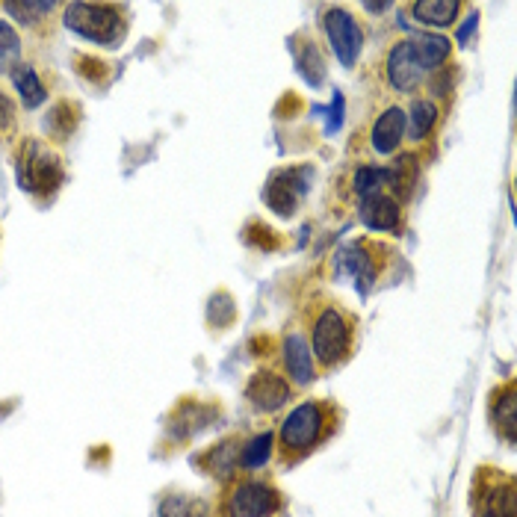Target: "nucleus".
I'll list each match as a JSON object with an SVG mask.
<instances>
[{
	"label": "nucleus",
	"instance_id": "1",
	"mask_svg": "<svg viewBox=\"0 0 517 517\" xmlns=\"http://www.w3.org/2000/svg\"><path fill=\"white\" fill-rule=\"evenodd\" d=\"M65 27L104 48H116L125 33L119 9L110 3H71L65 9Z\"/></svg>",
	"mask_w": 517,
	"mask_h": 517
},
{
	"label": "nucleus",
	"instance_id": "2",
	"mask_svg": "<svg viewBox=\"0 0 517 517\" xmlns=\"http://www.w3.org/2000/svg\"><path fill=\"white\" fill-rule=\"evenodd\" d=\"M18 184L33 195H51L63 184L60 157L39 139H27L18 151Z\"/></svg>",
	"mask_w": 517,
	"mask_h": 517
},
{
	"label": "nucleus",
	"instance_id": "3",
	"mask_svg": "<svg viewBox=\"0 0 517 517\" xmlns=\"http://www.w3.org/2000/svg\"><path fill=\"white\" fill-rule=\"evenodd\" d=\"M328 426V408L323 402H302L290 411V417L281 426V453L305 455L320 444Z\"/></svg>",
	"mask_w": 517,
	"mask_h": 517
},
{
	"label": "nucleus",
	"instance_id": "4",
	"mask_svg": "<svg viewBox=\"0 0 517 517\" xmlns=\"http://www.w3.org/2000/svg\"><path fill=\"white\" fill-rule=\"evenodd\" d=\"M349 343H352V328L346 323V317L337 308H325L314 323L311 355H317L323 367H337L349 355Z\"/></svg>",
	"mask_w": 517,
	"mask_h": 517
},
{
	"label": "nucleus",
	"instance_id": "5",
	"mask_svg": "<svg viewBox=\"0 0 517 517\" xmlns=\"http://www.w3.org/2000/svg\"><path fill=\"white\" fill-rule=\"evenodd\" d=\"M281 509V494L263 482H240L225 497V517H272Z\"/></svg>",
	"mask_w": 517,
	"mask_h": 517
},
{
	"label": "nucleus",
	"instance_id": "6",
	"mask_svg": "<svg viewBox=\"0 0 517 517\" xmlns=\"http://www.w3.org/2000/svg\"><path fill=\"white\" fill-rule=\"evenodd\" d=\"M308 184H311V169L308 166H290V169H281L275 172L269 181H266V190H263V201L278 213V216H293L302 195L308 193Z\"/></svg>",
	"mask_w": 517,
	"mask_h": 517
},
{
	"label": "nucleus",
	"instance_id": "7",
	"mask_svg": "<svg viewBox=\"0 0 517 517\" xmlns=\"http://www.w3.org/2000/svg\"><path fill=\"white\" fill-rule=\"evenodd\" d=\"M476 517H515V482L500 473H482L473 488Z\"/></svg>",
	"mask_w": 517,
	"mask_h": 517
},
{
	"label": "nucleus",
	"instance_id": "8",
	"mask_svg": "<svg viewBox=\"0 0 517 517\" xmlns=\"http://www.w3.org/2000/svg\"><path fill=\"white\" fill-rule=\"evenodd\" d=\"M323 24H325V36H328V42H331L334 57H337L343 65H355V60L361 57V45H364L361 27L355 24V18H352L346 9L334 6V9H328V12H325Z\"/></svg>",
	"mask_w": 517,
	"mask_h": 517
},
{
	"label": "nucleus",
	"instance_id": "9",
	"mask_svg": "<svg viewBox=\"0 0 517 517\" xmlns=\"http://www.w3.org/2000/svg\"><path fill=\"white\" fill-rule=\"evenodd\" d=\"M423 68L417 63V54H414V45L411 42H399L393 45L388 54V80L393 89L399 92H411L423 83Z\"/></svg>",
	"mask_w": 517,
	"mask_h": 517
},
{
	"label": "nucleus",
	"instance_id": "10",
	"mask_svg": "<svg viewBox=\"0 0 517 517\" xmlns=\"http://www.w3.org/2000/svg\"><path fill=\"white\" fill-rule=\"evenodd\" d=\"M246 399L258 411L269 414V411H278L290 399V385L275 373H255L246 385Z\"/></svg>",
	"mask_w": 517,
	"mask_h": 517
},
{
	"label": "nucleus",
	"instance_id": "11",
	"mask_svg": "<svg viewBox=\"0 0 517 517\" xmlns=\"http://www.w3.org/2000/svg\"><path fill=\"white\" fill-rule=\"evenodd\" d=\"M399 219H402V210L393 195L373 193L361 201V222L373 231H396Z\"/></svg>",
	"mask_w": 517,
	"mask_h": 517
},
{
	"label": "nucleus",
	"instance_id": "12",
	"mask_svg": "<svg viewBox=\"0 0 517 517\" xmlns=\"http://www.w3.org/2000/svg\"><path fill=\"white\" fill-rule=\"evenodd\" d=\"M491 420H494V429H497L509 444H515V429H517L515 382H506L503 388L494 390V396H491Z\"/></svg>",
	"mask_w": 517,
	"mask_h": 517
},
{
	"label": "nucleus",
	"instance_id": "13",
	"mask_svg": "<svg viewBox=\"0 0 517 517\" xmlns=\"http://www.w3.org/2000/svg\"><path fill=\"white\" fill-rule=\"evenodd\" d=\"M405 110L402 107H390L379 116V122L373 125V151L376 154H393L405 136Z\"/></svg>",
	"mask_w": 517,
	"mask_h": 517
},
{
	"label": "nucleus",
	"instance_id": "14",
	"mask_svg": "<svg viewBox=\"0 0 517 517\" xmlns=\"http://www.w3.org/2000/svg\"><path fill=\"white\" fill-rule=\"evenodd\" d=\"M284 364H287V373L293 376V382L308 385L314 379V361H311V349H308L305 337L290 334L284 340Z\"/></svg>",
	"mask_w": 517,
	"mask_h": 517
},
{
	"label": "nucleus",
	"instance_id": "15",
	"mask_svg": "<svg viewBox=\"0 0 517 517\" xmlns=\"http://www.w3.org/2000/svg\"><path fill=\"white\" fill-rule=\"evenodd\" d=\"M340 263H343L346 272H352L361 281V290H367L379 275V263H376V255H373V249L367 243H355V246L343 249Z\"/></svg>",
	"mask_w": 517,
	"mask_h": 517
},
{
	"label": "nucleus",
	"instance_id": "16",
	"mask_svg": "<svg viewBox=\"0 0 517 517\" xmlns=\"http://www.w3.org/2000/svg\"><path fill=\"white\" fill-rule=\"evenodd\" d=\"M12 83H15V89H18V95H21V104H24L27 110H36V107L45 104L48 92H45L42 80L36 77V68H33V65H15V68H12Z\"/></svg>",
	"mask_w": 517,
	"mask_h": 517
},
{
	"label": "nucleus",
	"instance_id": "17",
	"mask_svg": "<svg viewBox=\"0 0 517 517\" xmlns=\"http://www.w3.org/2000/svg\"><path fill=\"white\" fill-rule=\"evenodd\" d=\"M461 3L458 0H420L411 6L414 18L420 24H429V27H450L458 15Z\"/></svg>",
	"mask_w": 517,
	"mask_h": 517
},
{
	"label": "nucleus",
	"instance_id": "18",
	"mask_svg": "<svg viewBox=\"0 0 517 517\" xmlns=\"http://www.w3.org/2000/svg\"><path fill=\"white\" fill-rule=\"evenodd\" d=\"M411 45H414L417 63H420L423 71H432V68L447 63L450 48H453L447 36H423V39H417V42H411Z\"/></svg>",
	"mask_w": 517,
	"mask_h": 517
},
{
	"label": "nucleus",
	"instance_id": "19",
	"mask_svg": "<svg viewBox=\"0 0 517 517\" xmlns=\"http://www.w3.org/2000/svg\"><path fill=\"white\" fill-rule=\"evenodd\" d=\"M438 122V107L432 101H414L411 104V113H405V125H411V139L420 142L429 130L435 128Z\"/></svg>",
	"mask_w": 517,
	"mask_h": 517
},
{
	"label": "nucleus",
	"instance_id": "20",
	"mask_svg": "<svg viewBox=\"0 0 517 517\" xmlns=\"http://www.w3.org/2000/svg\"><path fill=\"white\" fill-rule=\"evenodd\" d=\"M417 184V160L414 157H399L393 166H388V187L396 195H411Z\"/></svg>",
	"mask_w": 517,
	"mask_h": 517
},
{
	"label": "nucleus",
	"instance_id": "21",
	"mask_svg": "<svg viewBox=\"0 0 517 517\" xmlns=\"http://www.w3.org/2000/svg\"><path fill=\"white\" fill-rule=\"evenodd\" d=\"M243 453V447L237 441H225L219 447H213V453H207V473L216 476H231L237 470V458Z\"/></svg>",
	"mask_w": 517,
	"mask_h": 517
},
{
	"label": "nucleus",
	"instance_id": "22",
	"mask_svg": "<svg viewBox=\"0 0 517 517\" xmlns=\"http://www.w3.org/2000/svg\"><path fill=\"white\" fill-rule=\"evenodd\" d=\"M18 57H21V39H18V33L12 30L9 21H0V71L15 68Z\"/></svg>",
	"mask_w": 517,
	"mask_h": 517
},
{
	"label": "nucleus",
	"instance_id": "23",
	"mask_svg": "<svg viewBox=\"0 0 517 517\" xmlns=\"http://www.w3.org/2000/svg\"><path fill=\"white\" fill-rule=\"evenodd\" d=\"M299 68H302V77L311 83V86H320L325 77V60L320 57V51H317V45L314 42H308L305 45V51L299 54Z\"/></svg>",
	"mask_w": 517,
	"mask_h": 517
},
{
	"label": "nucleus",
	"instance_id": "24",
	"mask_svg": "<svg viewBox=\"0 0 517 517\" xmlns=\"http://www.w3.org/2000/svg\"><path fill=\"white\" fill-rule=\"evenodd\" d=\"M3 9L21 24H39L54 12V3H6Z\"/></svg>",
	"mask_w": 517,
	"mask_h": 517
},
{
	"label": "nucleus",
	"instance_id": "25",
	"mask_svg": "<svg viewBox=\"0 0 517 517\" xmlns=\"http://www.w3.org/2000/svg\"><path fill=\"white\" fill-rule=\"evenodd\" d=\"M382 187H388V169H373V166H364L355 172V193L358 195H373L382 193Z\"/></svg>",
	"mask_w": 517,
	"mask_h": 517
},
{
	"label": "nucleus",
	"instance_id": "26",
	"mask_svg": "<svg viewBox=\"0 0 517 517\" xmlns=\"http://www.w3.org/2000/svg\"><path fill=\"white\" fill-rule=\"evenodd\" d=\"M272 453V435L269 432H263L258 438H252L246 447H243V453H240V461H243V467H260V464H266V458Z\"/></svg>",
	"mask_w": 517,
	"mask_h": 517
},
{
	"label": "nucleus",
	"instance_id": "27",
	"mask_svg": "<svg viewBox=\"0 0 517 517\" xmlns=\"http://www.w3.org/2000/svg\"><path fill=\"white\" fill-rule=\"evenodd\" d=\"M68 113H71V104L54 107V113H51V119H48V128L57 130V133H68V130L74 128V119H68Z\"/></svg>",
	"mask_w": 517,
	"mask_h": 517
},
{
	"label": "nucleus",
	"instance_id": "28",
	"mask_svg": "<svg viewBox=\"0 0 517 517\" xmlns=\"http://www.w3.org/2000/svg\"><path fill=\"white\" fill-rule=\"evenodd\" d=\"M12 119H15V107H12V101L0 92V130L9 128Z\"/></svg>",
	"mask_w": 517,
	"mask_h": 517
}]
</instances>
